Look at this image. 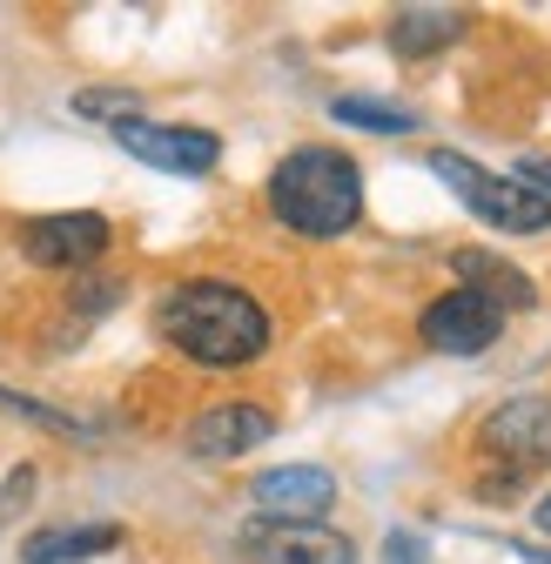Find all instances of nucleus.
Here are the masks:
<instances>
[{"label":"nucleus","instance_id":"423d86ee","mask_svg":"<svg viewBox=\"0 0 551 564\" xmlns=\"http://www.w3.org/2000/svg\"><path fill=\"white\" fill-rule=\"evenodd\" d=\"M115 141L134 155V162H149L162 175H209L223 162V141L209 128H175V121H128L115 128Z\"/></svg>","mask_w":551,"mask_h":564},{"label":"nucleus","instance_id":"9b49d317","mask_svg":"<svg viewBox=\"0 0 551 564\" xmlns=\"http://www.w3.org/2000/svg\"><path fill=\"white\" fill-rule=\"evenodd\" d=\"M121 544V524H47L21 544V564H88Z\"/></svg>","mask_w":551,"mask_h":564},{"label":"nucleus","instance_id":"20e7f679","mask_svg":"<svg viewBox=\"0 0 551 564\" xmlns=\"http://www.w3.org/2000/svg\"><path fill=\"white\" fill-rule=\"evenodd\" d=\"M418 336L437 349V357H485V349L505 336V310L491 296H477V290H444L424 316H418Z\"/></svg>","mask_w":551,"mask_h":564},{"label":"nucleus","instance_id":"6ab92c4d","mask_svg":"<svg viewBox=\"0 0 551 564\" xmlns=\"http://www.w3.org/2000/svg\"><path fill=\"white\" fill-rule=\"evenodd\" d=\"M544 564H551V557H544Z\"/></svg>","mask_w":551,"mask_h":564},{"label":"nucleus","instance_id":"a211bd4d","mask_svg":"<svg viewBox=\"0 0 551 564\" xmlns=\"http://www.w3.org/2000/svg\"><path fill=\"white\" fill-rule=\"evenodd\" d=\"M531 518H538V531H551V498H544V505H538Z\"/></svg>","mask_w":551,"mask_h":564},{"label":"nucleus","instance_id":"7ed1b4c3","mask_svg":"<svg viewBox=\"0 0 551 564\" xmlns=\"http://www.w3.org/2000/svg\"><path fill=\"white\" fill-rule=\"evenodd\" d=\"M431 175L471 208L477 223H491V229H505V236H538V229H551V202H544L538 188H525L518 175H491V169H477V162L457 155V149H437V155H431Z\"/></svg>","mask_w":551,"mask_h":564},{"label":"nucleus","instance_id":"39448f33","mask_svg":"<svg viewBox=\"0 0 551 564\" xmlns=\"http://www.w3.org/2000/svg\"><path fill=\"white\" fill-rule=\"evenodd\" d=\"M115 242L108 216H95V208H67V216H34L21 229V256L41 262V269H88L101 262Z\"/></svg>","mask_w":551,"mask_h":564},{"label":"nucleus","instance_id":"4468645a","mask_svg":"<svg viewBox=\"0 0 551 564\" xmlns=\"http://www.w3.org/2000/svg\"><path fill=\"white\" fill-rule=\"evenodd\" d=\"M329 115L343 128H364V134H410V128H418V115H410V108H390V101H370V95H336Z\"/></svg>","mask_w":551,"mask_h":564},{"label":"nucleus","instance_id":"2eb2a0df","mask_svg":"<svg viewBox=\"0 0 551 564\" xmlns=\"http://www.w3.org/2000/svg\"><path fill=\"white\" fill-rule=\"evenodd\" d=\"M75 115H95V121L128 128V121H142V95H134V88H82L75 95Z\"/></svg>","mask_w":551,"mask_h":564},{"label":"nucleus","instance_id":"9d476101","mask_svg":"<svg viewBox=\"0 0 551 564\" xmlns=\"http://www.w3.org/2000/svg\"><path fill=\"white\" fill-rule=\"evenodd\" d=\"M256 551H262V564H357V544L323 524H269L256 538Z\"/></svg>","mask_w":551,"mask_h":564},{"label":"nucleus","instance_id":"f03ea898","mask_svg":"<svg viewBox=\"0 0 551 564\" xmlns=\"http://www.w3.org/2000/svg\"><path fill=\"white\" fill-rule=\"evenodd\" d=\"M269 216L296 236H343L364 216V169L343 149H290L269 169Z\"/></svg>","mask_w":551,"mask_h":564},{"label":"nucleus","instance_id":"1a4fd4ad","mask_svg":"<svg viewBox=\"0 0 551 564\" xmlns=\"http://www.w3.org/2000/svg\"><path fill=\"white\" fill-rule=\"evenodd\" d=\"M491 457H511V464H551V397H511L485 416L477 431Z\"/></svg>","mask_w":551,"mask_h":564},{"label":"nucleus","instance_id":"ddd939ff","mask_svg":"<svg viewBox=\"0 0 551 564\" xmlns=\"http://www.w3.org/2000/svg\"><path fill=\"white\" fill-rule=\"evenodd\" d=\"M457 34H464V14H451V8H403V14L390 21V47H397L403 61H424V54L451 47Z\"/></svg>","mask_w":551,"mask_h":564},{"label":"nucleus","instance_id":"f257e3e1","mask_svg":"<svg viewBox=\"0 0 551 564\" xmlns=\"http://www.w3.org/2000/svg\"><path fill=\"white\" fill-rule=\"evenodd\" d=\"M155 329H162L169 349H182L202 370H242L269 349V310L242 282H223V275L175 282L155 310Z\"/></svg>","mask_w":551,"mask_h":564},{"label":"nucleus","instance_id":"0eeeda50","mask_svg":"<svg viewBox=\"0 0 551 564\" xmlns=\"http://www.w3.org/2000/svg\"><path fill=\"white\" fill-rule=\"evenodd\" d=\"M269 431H276V416L262 403L223 397V403H209V410L188 423V457H202V464H236L256 444H269Z\"/></svg>","mask_w":551,"mask_h":564},{"label":"nucleus","instance_id":"6e6552de","mask_svg":"<svg viewBox=\"0 0 551 564\" xmlns=\"http://www.w3.org/2000/svg\"><path fill=\"white\" fill-rule=\"evenodd\" d=\"M249 498L262 524H323V511L336 505V477L323 464H283V470H262Z\"/></svg>","mask_w":551,"mask_h":564},{"label":"nucleus","instance_id":"f3484780","mask_svg":"<svg viewBox=\"0 0 551 564\" xmlns=\"http://www.w3.org/2000/svg\"><path fill=\"white\" fill-rule=\"evenodd\" d=\"M518 182H525V188H538V195L551 202V162H544V155H531V162H518Z\"/></svg>","mask_w":551,"mask_h":564},{"label":"nucleus","instance_id":"dca6fc26","mask_svg":"<svg viewBox=\"0 0 551 564\" xmlns=\"http://www.w3.org/2000/svg\"><path fill=\"white\" fill-rule=\"evenodd\" d=\"M383 564H431V551H424V538L390 531V538H383Z\"/></svg>","mask_w":551,"mask_h":564},{"label":"nucleus","instance_id":"f8f14e48","mask_svg":"<svg viewBox=\"0 0 551 564\" xmlns=\"http://www.w3.org/2000/svg\"><path fill=\"white\" fill-rule=\"evenodd\" d=\"M457 275H464V290L491 296L498 310H531V303H538L531 275L511 269V262H498V256H485V249H464V256H457Z\"/></svg>","mask_w":551,"mask_h":564}]
</instances>
